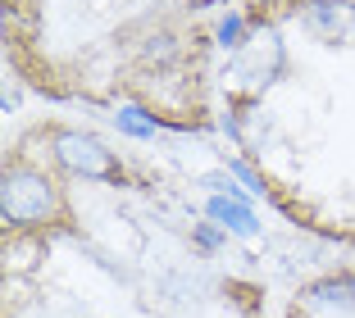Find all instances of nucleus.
Returning a JSON list of instances; mask_svg holds the SVG:
<instances>
[{"instance_id":"nucleus-3","label":"nucleus","mask_w":355,"mask_h":318,"mask_svg":"<svg viewBox=\"0 0 355 318\" xmlns=\"http://www.w3.org/2000/svg\"><path fill=\"white\" fill-rule=\"evenodd\" d=\"M305 305L319 314H355V277H324L305 291Z\"/></svg>"},{"instance_id":"nucleus-8","label":"nucleus","mask_w":355,"mask_h":318,"mask_svg":"<svg viewBox=\"0 0 355 318\" xmlns=\"http://www.w3.org/2000/svg\"><path fill=\"white\" fill-rule=\"evenodd\" d=\"M196 241H200L205 250H214V246L223 241V227H196Z\"/></svg>"},{"instance_id":"nucleus-4","label":"nucleus","mask_w":355,"mask_h":318,"mask_svg":"<svg viewBox=\"0 0 355 318\" xmlns=\"http://www.w3.org/2000/svg\"><path fill=\"white\" fill-rule=\"evenodd\" d=\"M205 214L214 218L223 232H232V236H255V232H260V218H255V209L246 205V200H232V195H209Z\"/></svg>"},{"instance_id":"nucleus-2","label":"nucleus","mask_w":355,"mask_h":318,"mask_svg":"<svg viewBox=\"0 0 355 318\" xmlns=\"http://www.w3.org/2000/svg\"><path fill=\"white\" fill-rule=\"evenodd\" d=\"M51 154H55L60 168H69V173H78V177H101V182H114L119 177L114 150H105L92 132H73V127L55 132L51 136Z\"/></svg>"},{"instance_id":"nucleus-6","label":"nucleus","mask_w":355,"mask_h":318,"mask_svg":"<svg viewBox=\"0 0 355 318\" xmlns=\"http://www.w3.org/2000/svg\"><path fill=\"white\" fill-rule=\"evenodd\" d=\"M241 28H246V23H241V14H228V19L219 23V42L223 46H241Z\"/></svg>"},{"instance_id":"nucleus-7","label":"nucleus","mask_w":355,"mask_h":318,"mask_svg":"<svg viewBox=\"0 0 355 318\" xmlns=\"http://www.w3.org/2000/svg\"><path fill=\"white\" fill-rule=\"evenodd\" d=\"M228 173H232V177H241V182L251 186V191H264V186H260V177H255V173H251V168H246V164H237V159H232V164H228Z\"/></svg>"},{"instance_id":"nucleus-5","label":"nucleus","mask_w":355,"mask_h":318,"mask_svg":"<svg viewBox=\"0 0 355 318\" xmlns=\"http://www.w3.org/2000/svg\"><path fill=\"white\" fill-rule=\"evenodd\" d=\"M114 123H119L123 136H137V141H150V136L159 132V118L146 114V109H137V105H123V109L114 114Z\"/></svg>"},{"instance_id":"nucleus-1","label":"nucleus","mask_w":355,"mask_h":318,"mask_svg":"<svg viewBox=\"0 0 355 318\" xmlns=\"http://www.w3.org/2000/svg\"><path fill=\"white\" fill-rule=\"evenodd\" d=\"M60 186L32 164H10L0 173V218L10 227H46L60 218Z\"/></svg>"}]
</instances>
